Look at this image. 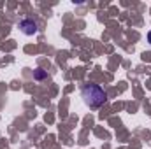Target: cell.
Here are the masks:
<instances>
[{
    "instance_id": "277c9868",
    "label": "cell",
    "mask_w": 151,
    "mask_h": 149,
    "mask_svg": "<svg viewBox=\"0 0 151 149\" xmlns=\"http://www.w3.org/2000/svg\"><path fill=\"white\" fill-rule=\"evenodd\" d=\"M148 42L151 44V32H148Z\"/></svg>"
},
{
    "instance_id": "3957f363",
    "label": "cell",
    "mask_w": 151,
    "mask_h": 149,
    "mask_svg": "<svg viewBox=\"0 0 151 149\" xmlns=\"http://www.w3.org/2000/svg\"><path fill=\"white\" fill-rule=\"evenodd\" d=\"M46 77H47V72H46V70H42V69H35V70H34V79L42 81V79H46Z\"/></svg>"
},
{
    "instance_id": "7a4b0ae2",
    "label": "cell",
    "mask_w": 151,
    "mask_h": 149,
    "mask_svg": "<svg viewBox=\"0 0 151 149\" xmlns=\"http://www.w3.org/2000/svg\"><path fill=\"white\" fill-rule=\"evenodd\" d=\"M19 28H21V32L25 34V35H34V34H37V23L34 21V19H21L19 21Z\"/></svg>"
},
{
    "instance_id": "6da1fadb",
    "label": "cell",
    "mask_w": 151,
    "mask_h": 149,
    "mask_svg": "<svg viewBox=\"0 0 151 149\" xmlns=\"http://www.w3.org/2000/svg\"><path fill=\"white\" fill-rule=\"evenodd\" d=\"M81 95H83V102L90 109H99V107H102L107 102L106 90L102 86H99V84H93V82L84 84L83 90H81Z\"/></svg>"
}]
</instances>
